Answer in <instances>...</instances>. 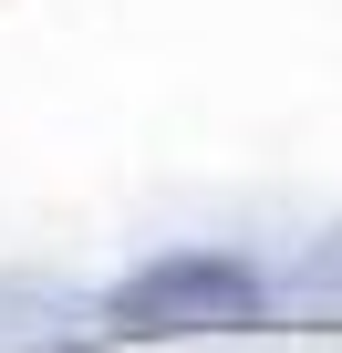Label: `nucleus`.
<instances>
[{
    "mask_svg": "<svg viewBox=\"0 0 342 353\" xmlns=\"http://www.w3.org/2000/svg\"><path fill=\"white\" fill-rule=\"evenodd\" d=\"M94 312H104V332H125V343H208V332L270 322V270H249L239 250H156V260H135Z\"/></svg>",
    "mask_w": 342,
    "mask_h": 353,
    "instance_id": "obj_1",
    "label": "nucleus"
},
{
    "mask_svg": "<svg viewBox=\"0 0 342 353\" xmlns=\"http://www.w3.org/2000/svg\"><path fill=\"white\" fill-rule=\"evenodd\" d=\"M83 322H104V312H83L63 281H32V270L0 281V353H73Z\"/></svg>",
    "mask_w": 342,
    "mask_h": 353,
    "instance_id": "obj_2",
    "label": "nucleus"
}]
</instances>
